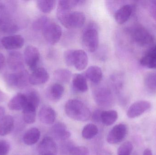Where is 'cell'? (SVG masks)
I'll list each match as a JSON object with an SVG mask.
<instances>
[{
	"label": "cell",
	"mask_w": 156,
	"mask_h": 155,
	"mask_svg": "<svg viewBox=\"0 0 156 155\" xmlns=\"http://www.w3.org/2000/svg\"><path fill=\"white\" fill-rule=\"evenodd\" d=\"M57 17L61 24L68 29L80 28L86 20L85 14L82 12L58 9H57Z\"/></svg>",
	"instance_id": "1"
},
{
	"label": "cell",
	"mask_w": 156,
	"mask_h": 155,
	"mask_svg": "<svg viewBox=\"0 0 156 155\" xmlns=\"http://www.w3.org/2000/svg\"><path fill=\"white\" fill-rule=\"evenodd\" d=\"M67 115L73 120L85 122L90 119L91 113L84 103L77 99L69 100L65 106Z\"/></svg>",
	"instance_id": "2"
},
{
	"label": "cell",
	"mask_w": 156,
	"mask_h": 155,
	"mask_svg": "<svg viewBox=\"0 0 156 155\" xmlns=\"http://www.w3.org/2000/svg\"><path fill=\"white\" fill-rule=\"evenodd\" d=\"M64 59L67 65L74 66L78 71L84 70L88 65V56L83 50H67L64 53Z\"/></svg>",
	"instance_id": "3"
},
{
	"label": "cell",
	"mask_w": 156,
	"mask_h": 155,
	"mask_svg": "<svg viewBox=\"0 0 156 155\" xmlns=\"http://www.w3.org/2000/svg\"><path fill=\"white\" fill-rule=\"evenodd\" d=\"M82 42L84 48L90 52H95L99 44V33L96 25L90 24L83 32Z\"/></svg>",
	"instance_id": "4"
},
{
	"label": "cell",
	"mask_w": 156,
	"mask_h": 155,
	"mask_svg": "<svg viewBox=\"0 0 156 155\" xmlns=\"http://www.w3.org/2000/svg\"><path fill=\"white\" fill-rule=\"evenodd\" d=\"M29 75L26 70H23L15 73H6L4 79L6 83L12 87L23 88L29 83Z\"/></svg>",
	"instance_id": "5"
},
{
	"label": "cell",
	"mask_w": 156,
	"mask_h": 155,
	"mask_svg": "<svg viewBox=\"0 0 156 155\" xmlns=\"http://www.w3.org/2000/svg\"><path fill=\"white\" fill-rule=\"evenodd\" d=\"M43 32L45 40L51 45L57 43L62 35L61 27L54 22H49L43 29Z\"/></svg>",
	"instance_id": "6"
},
{
	"label": "cell",
	"mask_w": 156,
	"mask_h": 155,
	"mask_svg": "<svg viewBox=\"0 0 156 155\" xmlns=\"http://www.w3.org/2000/svg\"><path fill=\"white\" fill-rule=\"evenodd\" d=\"M131 34L133 40L140 46H147L154 42L153 35L142 26H136L134 28Z\"/></svg>",
	"instance_id": "7"
},
{
	"label": "cell",
	"mask_w": 156,
	"mask_h": 155,
	"mask_svg": "<svg viewBox=\"0 0 156 155\" xmlns=\"http://www.w3.org/2000/svg\"><path fill=\"white\" fill-rule=\"evenodd\" d=\"M94 101L101 106H108L113 102V96L111 90L107 87L100 86L94 91Z\"/></svg>",
	"instance_id": "8"
},
{
	"label": "cell",
	"mask_w": 156,
	"mask_h": 155,
	"mask_svg": "<svg viewBox=\"0 0 156 155\" xmlns=\"http://www.w3.org/2000/svg\"><path fill=\"white\" fill-rule=\"evenodd\" d=\"M127 133V126L119 124L114 126L107 136V141L111 144L119 143L125 138Z\"/></svg>",
	"instance_id": "9"
},
{
	"label": "cell",
	"mask_w": 156,
	"mask_h": 155,
	"mask_svg": "<svg viewBox=\"0 0 156 155\" xmlns=\"http://www.w3.org/2000/svg\"><path fill=\"white\" fill-rule=\"evenodd\" d=\"M40 58L39 51L33 45L27 46L24 52V59L27 66L32 71L37 68Z\"/></svg>",
	"instance_id": "10"
},
{
	"label": "cell",
	"mask_w": 156,
	"mask_h": 155,
	"mask_svg": "<svg viewBox=\"0 0 156 155\" xmlns=\"http://www.w3.org/2000/svg\"><path fill=\"white\" fill-rule=\"evenodd\" d=\"M150 102L141 100L133 103L128 108L127 116L129 118H135L138 117L148 111L151 107Z\"/></svg>",
	"instance_id": "11"
},
{
	"label": "cell",
	"mask_w": 156,
	"mask_h": 155,
	"mask_svg": "<svg viewBox=\"0 0 156 155\" xmlns=\"http://www.w3.org/2000/svg\"><path fill=\"white\" fill-rule=\"evenodd\" d=\"M38 152L39 155H56V144L52 137L46 136L39 143Z\"/></svg>",
	"instance_id": "12"
},
{
	"label": "cell",
	"mask_w": 156,
	"mask_h": 155,
	"mask_svg": "<svg viewBox=\"0 0 156 155\" xmlns=\"http://www.w3.org/2000/svg\"><path fill=\"white\" fill-rule=\"evenodd\" d=\"M1 43L7 50H16L23 46L24 39L23 36L18 35H10L3 37L1 40Z\"/></svg>",
	"instance_id": "13"
},
{
	"label": "cell",
	"mask_w": 156,
	"mask_h": 155,
	"mask_svg": "<svg viewBox=\"0 0 156 155\" xmlns=\"http://www.w3.org/2000/svg\"><path fill=\"white\" fill-rule=\"evenodd\" d=\"M49 79L47 70L43 67H37L29 76V83L34 86L41 85L46 83Z\"/></svg>",
	"instance_id": "14"
},
{
	"label": "cell",
	"mask_w": 156,
	"mask_h": 155,
	"mask_svg": "<svg viewBox=\"0 0 156 155\" xmlns=\"http://www.w3.org/2000/svg\"><path fill=\"white\" fill-rule=\"evenodd\" d=\"M23 56L19 52H10L7 57V64L9 68L15 72H20L24 70V61Z\"/></svg>",
	"instance_id": "15"
},
{
	"label": "cell",
	"mask_w": 156,
	"mask_h": 155,
	"mask_svg": "<svg viewBox=\"0 0 156 155\" xmlns=\"http://www.w3.org/2000/svg\"><path fill=\"white\" fill-rule=\"evenodd\" d=\"M65 88L61 84L55 83L48 86L46 91V96L48 99L52 102L59 101L64 95Z\"/></svg>",
	"instance_id": "16"
},
{
	"label": "cell",
	"mask_w": 156,
	"mask_h": 155,
	"mask_svg": "<svg viewBox=\"0 0 156 155\" xmlns=\"http://www.w3.org/2000/svg\"><path fill=\"white\" fill-rule=\"evenodd\" d=\"M38 116L41 123L47 125H50L55 123L56 114L52 107L44 106L40 109Z\"/></svg>",
	"instance_id": "17"
},
{
	"label": "cell",
	"mask_w": 156,
	"mask_h": 155,
	"mask_svg": "<svg viewBox=\"0 0 156 155\" xmlns=\"http://www.w3.org/2000/svg\"><path fill=\"white\" fill-rule=\"evenodd\" d=\"M141 65L149 69H156V45L151 47L140 60Z\"/></svg>",
	"instance_id": "18"
},
{
	"label": "cell",
	"mask_w": 156,
	"mask_h": 155,
	"mask_svg": "<svg viewBox=\"0 0 156 155\" xmlns=\"http://www.w3.org/2000/svg\"><path fill=\"white\" fill-rule=\"evenodd\" d=\"M133 12V8L130 5H125L115 12V19L117 23L123 24L128 21Z\"/></svg>",
	"instance_id": "19"
},
{
	"label": "cell",
	"mask_w": 156,
	"mask_h": 155,
	"mask_svg": "<svg viewBox=\"0 0 156 155\" xmlns=\"http://www.w3.org/2000/svg\"><path fill=\"white\" fill-rule=\"evenodd\" d=\"M27 103V99L25 94L18 93L12 97L8 104V108L12 111L23 110Z\"/></svg>",
	"instance_id": "20"
},
{
	"label": "cell",
	"mask_w": 156,
	"mask_h": 155,
	"mask_svg": "<svg viewBox=\"0 0 156 155\" xmlns=\"http://www.w3.org/2000/svg\"><path fill=\"white\" fill-rule=\"evenodd\" d=\"M51 133L55 138L59 140H66L71 135L66 126L63 123H58L52 126Z\"/></svg>",
	"instance_id": "21"
},
{
	"label": "cell",
	"mask_w": 156,
	"mask_h": 155,
	"mask_svg": "<svg viewBox=\"0 0 156 155\" xmlns=\"http://www.w3.org/2000/svg\"><path fill=\"white\" fill-rule=\"evenodd\" d=\"M72 86L76 92L81 93L87 92L88 86L85 76L81 74L74 75L72 80Z\"/></svg>",
	"instance_id": "22"
},
{
	"label": "cell",
	"mask_w": 156,
	"mask_h": 155,
	"mask_svg": "<svg viewBox=\"0 0 156 155\" xmlns=\"http://www.w3.org/2000/svg\"><path fill=\"white\" fill-rule=\"evenodd\" d=\"M85 77L94 83L98 84L101 81L103 73L99 66H90L85 72Z\"/></svg>",
	"instance_id": "23"
},
{
	"label": "cell",
	"mask_w": 156,
	"mask_h": 155,
	"mask_svg": "<svg viewBox=\"0 0 156 155\" xmlns=\"http://www.w3.org/2000/svg\"><path fill=\"white\" fill-rule=\"evenodd\" d=\"M14 121L12 116L10 115L5 116L0 120V135H7L10 133L14 127Z\"/></svg>",
	"instance_id": "24"
},
{
	"label": "cell",
	"mask_w": 156,
	"mask_h": 155,
	"mask_svg": "<svg viewBox=\"0 0 156 155\" xmlns=\"http://www.w3.org/2000/svg\"><path fill=\"white\" fill-rule=\"evenodd\" d=\"M41 133L39 129L36 127H33L26 132L23 137V140L25 144L33 145L38 142Z\"/></svg>",
	"instance_id": "25"
},
{
	"label": "cell",
	"mask_w": 156,
	"mask_h": 155,
	"mask_svg": "<svg viewBox=\"0 0 156 155\" xmlns=\"http://www.w3.org/2000/svg\"><path fill=\"white\" fill-rule=\"evenodd\" d=\"M36 109L32 105L27 103L23 109V118L24 121L27 124H33L35 122L36 116Z\"/></svg>",
	"instance_id": "26"
},
{
	"label": "cell",
	"mask_w": 156,
	"mask_h": 155,
	"mask_svg": "<svg viewBox=\"0 0 156 155\" xmlns=\"http://www.w3.org/2000/svg\"><path fill=\"white\" fill-rule=\"evenodd\" d=\"M118 113L115 110L102 111L101 115V122L107 126L113 124L118 119Z\"/></svg>",
	"instance_id": "27"
},
{
	"label": "cell",
	"mask_w": 156,
	"mask_h": 155,
	"mask_svg": "<svg viewBox=\"0 0 156 155\" xmlns=\"http://www.w3.org/2000/svg\"><path fill=\"white\" fill-rule=\"evenodd\" d=\"M144 84L148 92L156 94V72L147 73L145 76Z\"/></svg>",
	"instance_id": "28"
},
{
	"label": "cell",
	"mask_w": 156,
	"mask_h": 155,
	"mask_svg": "<svg viewBox=\"0 0 156 155\" xmlns=\"http://www.w3.org/2000/svg\"><path fill=\"white\" fill-rule=\"evenodd\" d=\"M54 77L58 82L62 83H67L71 78V72L66 69H59L54 72Z\"/></svg>",
	"instance_id": "29"
},
{
	"label": "cell",
	"mask_w": 156,
	"mask_h": 155,
	"mask_svg": "<svg viewBox=\"0 0 156 155\" xmlns=\"http://www.w3.org/2000/svg\"><path fill=\"white\" fill-rule=\"evenodd\" d=\"M55 1L53 0H39L37 2L38 9L44 13H49L52 12L56 5Z\"/></svg>",
	"instance_id": "30"
},
{
	"label": "cell",
	"mask_w": 156,
	"mask_h": 155,
	"mask_svg": "<svg viewBox=\"0 0 156 155\" xmlns=\"http://www.w3.org/2000/svg\"><path fill=\"white\" fill-rule=\"evenodd\" d=\"M98 133V127L95 125L89 123L85 125L83 129L82 135L85 139L94 138Z\"/></svg>",
	"instance_id": "31"
},
{
	"label": "cell",
	"mask_w": 156,
	"mask_h": 155,
	"mask_svg": "<svg viewBox=\"0 0 156 155\" xmlns=\"http://www.w3.org/2000/svg\"><path fill=\"white\" fill-rule=\"evenodd\" d=\"M84 1H68V0H62L58 2V9L66 11H71L73 8L78 5H81L83 4Z\"/></svg>",
	"instance_id": "32"
},
{
	"label": "cell",
	"mask_w": 156,
	"mask_h": 155,
	"mask_svg": "<svg viewBox=\"0 0 156 155\" xmlns=\"http://www.w3.org/2000/svg\"><path fill=\"white\" fill-rule=\"evenodd\" d=\"M25 95L27 99V103L32 105L36 108H37L40 103V97L38 93L36 91L31 90Z\"/></svg>",
	"instance_id": "33"
},
{
	"label": "cell",
	"mask_w": 156,
	"mask_h": 155,
	"mask_svg": "<svg viewBox=\"0 0 156 155\" xmlns=\"http://www.w3.org/2000/svg\"><path fill=\"white\" fill-rule=\"evenodd\" d=\"M133 149V144L130 141H126L123 143L117 151L118 155H131Z\"/></svg>",
	"instance_id": "34"
},
{
	"label": "cell",
	"mask_w": 156,
	"mask_h": 155,
	"mask_svg": "<svg viewBox=\"0 0 156 155\" xmlns=\"http://www.w3.org/2000/svg\"><path fill=\"white\" fill-rule=\"evenodd\" d=\"M49 22L48 18L46 16H40L37 19L33 24V28L37 31L42 30Z\"/></svg>",
	"instance_id": "35"
},
{
	"label": "cell",
	"mask_w": 156,
	"mask_h": 155,
	"mask_svg": "<svg viewBox=\"0 0 156 155\" xmlns=\"http://www.w3.org/2000/svg\"><path fill=\"white\" fill-rule=\"evenodd\" d=\"M70 155H90V152L87 147L84 146L74 147L70 149Z\"/></svg>",
	"instance_id": "36"
},
{
	"label": "cell",
	"mask_w": 156,
	"mask_h": 155,
	"mask_svg": "<svg viewBox=\"0 0 156 155\" xmlns=\"http://www.w3.org/2000/svg\"><path fill=\"white\" fill-rule=\"evenodd\" d=\"M10 144L7 141H0V155H7L10 150Z\"/></svg>",
	"instance_id": "37"
},
{
	"label": "cell",
	"mask_w": 156,
	"mask_h": 155,
	"mask_svg": "<svg viewBox=\"0 0 156 155\" xmlns=\"http://www.w3.org/2000/svg\"><path fill=\"white\" fill-rule=\"evenodd\" d=\"M102 111L100 110H96L94 112L92 115V120L95 123L101 122V115Z\"/></svg>",
	"instance_id": "38"
},
{
	"label": "cell",
	"mask_w": 156,
	"mask_h": 155,
	"mask_svg": "<svg viewBox=\"0 0 156 155\" xmlns=\"http://www.w3.org/2000/svg\"><path fill=\"white\" fill-rule=\"evenodd\" d=\"M5 59L3 54L0 53V69L2 68L5 63Z\"/></svg>",
	"instance_id": "39"
},
{
	"label": "cell",
	"mask_w": 156,
	"mask_h": 155,
	"mask_svg": "<svg viewBox=\"0 0 156 155\" xmlns=\"http://www.w3.org/2000/svg\"><path fill=\"white\" fill-rule=\"evenodd\" d=\"M5 109L2 106H0V120L5 116Z\"/></svg>",
	"instance_id": "40"
},
{
	"label": "cell",
	"mask_w": 156,
	"mask_h": 155,
	"mask_svg": "<svg viewBox=\"0 0 156 155\" xmlns=\"http://www.w3.org/2000/svg\"><path fill=\"white\" fill-rule=\"evenodd\" d=\"M143 155H153L152 150L149 148H147L144 151Z\"/></svg>",
	"instance_id": "41"
},
{
	"label": "cell",
	"mask_w": 156,
	"mask_h": 155,
	"mask_svg": "<svg viewBox=\"0 0 156 155\" xmlns=\"http://www.w3.org/2000/svg\"><path fill=\"white\" fill-rule=\"evenodd\" d=\"M153 14L156 18V1L153 2Z\"/></svg>",
	"instance_id": "42"
},
{
	"label": "cell",
	"mask_w": 156,
	"mask_h": 155,
	"mask_svg": "<svg viewBox=\"0 0 156 155\" xmlns=\"http://www.w3.org/2000/svg\"><path fill=\"white\" fill-rule=\"evenodd\" d=\"M4 97L5 95L0 90V103L3 101Z\"/></svg>",
	"instance_id": "43"
}]
</instances>
